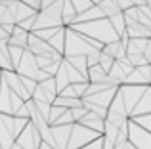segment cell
Returning a JSON list of instances; mask_svg holds the SVG:
<instances>
[{
    "instance_id": "1",
    "label": "cell",
    "mask_w": 151,
    "mask_h": 149,
    "mask_svg": "<svg viewBox=\"0 0 151 149\" xmlns=\"http://www.w3.org/2000/svg\"><path fill=\"white\" fill-rule=\"evenodd\" d=\"M67 27H73L75 31L86 34L88 38L100 42V44H107L111 40H117L119 34L113 31L109 19L107 17H98V19H90V21H81V23H71Z\"/></svg>"
},
{
    "instance_id": "2",
    "label": "cell",
    "mask_w": 151,
    "mask_h": 149,
    "mask_svg": "<svg viewBox=\"0 0 151 149\" xmlns=\"http://www.w3.org/2000/svg\"><path fill=\"white\" fill-rule=\"evenodd\" d=\"M100 42L88 38L86 34L75 31L73 27H65V44H63V56H86L90 50H101Z\"/></svg>"
},
{
    "instance_id": "3",
    "label": "cell",
    "mask_w": 151,
    "mask_h": 149,
    "mask_svg": "<svg viewBox=\"0 0 151 149\" xmlns=\"http://www.w3.org/2000/svg\"><path fill=\"white\" fill-rule=\"evenodd\" d=\"M27 120L29 119H23L17 115L0 113V145H2V149H10V145L17 138V134L27 124Z\"/></svg>"
},
{
    "instance_id": "4",
    "label": "cell",
    "mask_w": 151,
    "mask_h": 149,
    "mask_svg": "<svg viewBox=\"0 0 151 149\" xmlns=\"http://www.w3.org/2000/svg\"><path fill=\"white\" fill-rule=\"evenodd\" d=\"M100 132L92 130V128L84 126V124L81 122H73V126H71V134H69V140H67V147L65 149H78L82 145H86V143H90L92 140L100 138Z\"/></svg>"
},
{
    "instance_id": "5",
    "label": "cell",
    "mask_w": 151,
    "mask_h": 149,
    "mask_svg": "<svg viewBox=\"0 0 151 149\" xmlns=\"http://www.w3.org/2000/svg\"><path fill=\"white\" fill-rule=\"evenodd\" d=\"M71 126L73 124H50L48 130L40 138H42V142H46L54 149H65L69 134H71Z\"/></svg>"
},
{
    "instance_id": "6",
    "label": "cell",
    "mask_w": 151,
    "mask_h": 149,
    "mask_svg": "<svg viewBox=\"0 0 151 149\" xmlns=\"http://www.w3.org/2000/svg\"><path fill=\"white\" fill-rule=\"evenodd\" d=\"M23 101H25V100H21V97H19L14 90L8 88L6 82L0 80V113H6V115H15V111L21 107Z\"/></svg>"
},
{
    "instance_id": "7",
    "label": "cell",
    "mask_w": 151,
    "mask_h": 149,
    "mask_svg": "<svg viewBox=\"0 0 151 149\" xmlns=\"http://www.w3.org/2000/svg\"><path fill=\"white\" fill-rule=\"evenodd\" d=\"M126 128H128V142L138 149H151V132L145 128L138 126L132 119L126 120Z\"/></svg>"
},
{
    "instance_id": "8",
    "label": "cell",
    "mask_w": 151,
    "mask_h": 149,
    "mask_svg": "<svg viewBox=\"0 0 151 149\" xmlns=\"http://www.w3.org/2000/svg\"><path fill=\"white\" fill-rule=\"evenodd\" d=\"M145 86L147 84H128V82L119 84V92H121V96H122V101H124V107H126L128 117H130V113H132L134 105L138 103V100L142 97Z\"/></svg>"
},
{
    "instance_id": "9",
    "label": "cell",
    "mask_w": 151,
    "mask_h": 149,
    "mask_svg": "<svg viewBox=\"0 0 151 149\" xmlns=\"http://www.w3.org/2000/svg\"><path fill=\"white\" fill-rule=\"evenodd\" d=\"M40 142H42L40 132L35 128V124L31 122V120H27V124L23 126V130L19 132L17 138H15V143L21 145L23 149H38Z\"/></svg>"
},
{
    "instance_id": "10",
    "label": "cell",
    "mask_w": 151,
    "mask_h": 149,
    "mask_svg": "<svg viewBox=\"0 0 151 149\" xmlns=\"http://www.w3.org/2000/svg\"><path fill=\"white\" fill-rule=\"evenodd\" d=\"M0 80L6 82V86L10 90H14L15 94H17L21 100H31L29 92L25 90V86H23L21 78H19V74L14 71V69H0Z\"/></svg>"
},
{
    "instance_id": "11",
    "label": "cell",
    "mask_w": 151,
    "mask_h": 149,
    "mask_svg": "<svg viewBox=\"0 0 151 149\" xmlns=\"http://www.w3.org/2000/svg\"><path fill=\"white\" fill-rule=\"evenodd\" d=\"M17 74H23V77H31V78H35V74H37L38 71V65H37V59H35V54H31L29 50H23V54H21V59H19V63L15 65V69H14Z\"/></svg>"
},
{
    "instance_id": "12",
    "label": "cell",
    "mask_w": 151,
    "mask_h": 149,
    "mask_svg": "<svg viewBox=\"0 0 151 149\" xmlns=\"http://www.w3.org/2000/svg\"><path fill=\"white\" fill-rule=\"evenodd\" d=\"M27 50L35 56H54V54H58L48 44V40H42L33 33H29V37H27Z\"/></svg>"
},
{
    "instance_id": "13",
    "label": "cell",
    "mask_w": 151,
    "mask_h": 149,
    "mask_svg": "<svg viewBox=\"0 0 151 149\" xmlns=\"http://www.w3.org/2000/svg\"><path fill=\"white\" fill-rule=\"evenodd\" d=\"M117 88L119 86H113V88H105V90H101V92H94V94H86V96H82V100H86V101H90V103H94V105H100V107H109V103H111V100H113V96H115V92H117Z\"/></svg>"
},
{
    "instance_id": "14",
    "label": "cell",
    "mask_w": 151,
    "mask_h": 149,
    "mask_svg": "<svg viewBox=\"0 0 151 149\" xmlns=\"http://www.w3.org/2000/svg\"><path fill=\"white\" fill-rule=\"evenodd\" d=\"M144 113H151V84L145 86L144 94H142V97L138 100V103L134 105L130 117H134V115H144Z\"/></svg>"
},
{
    "instance_id": "15",
    "label": "cell",
    "mask_w": 151,
    "mask_h": 149,
    "mask_svg": "<svg viewBox=\"0 0 151 149\" xmlns=\"http://www.w3.org/2000/svg\"><path fill=\"white\" fill-rule=\"evenodd\" d=\"M78 122L84 124V126H88V128H92V130H96V132H100V134L103 132V117L96 115L94 111H86Z\"/></svg>"
},
{
    "instance_id": "16",
    "label": "cell",
    "mask_w": 151,
    "mask_h": 149,
    "mask_svg": "<svg viewBox=\"0 0 151 149\" xmlns=\"http://www.w3.org/2000/svg\"><path fill=\"white\" fill-rule=\"evenodd\" d=\"M27 37H29V31L21 29L19 25H14V31L8 37V44L19 46V48H27Z\"/></svg>"
},
{
    "instance_id": "17",
    "label": "cell",
    "mask_w": 151,
    "mask_h": 149,
    "mask_svg": "<svg viewBox=\"0 0 151 149\" xmlns=\"http://www.w3.org/2000/svg\"><path fill=\"white\" fill-rule=\"evenodd\" d=\"M48 44H50L58 54H61V56H63V44H65V27L61 25V27H58V29H55V33L48 38Z\"/></svg>"
},
{
    "instance_id": "18",
    "label": "cell",
    "mask_w": 151,
    "mask_h": 149,
    "mask_svg": "<svg viewBox=\"0 0 151 149\" xmlns=\"http://www.w3.org/2000/svg\"><path fill=\"white\" fill-rule=\"evenodd\" d=\"M52 103L59 105V107H65V109H73V107H81L82 100H81V97H69V96H59V94H58Z\"/></svg>"
},
{
    "instance_id": "19",
    "label": "cell",
    "mask_w": 151,
    "mask_h": 149,
    "mask_svg": "<svg viewBox=\"0 0 151 149\" xmlns=\"http://www.w3.org/2000/svg\"><path fill=\"white\" fill-rule=\"evenodd\" d=\"M109 23H111V27H113V31L119 34V37H122L124 34V29H126V23H124V17H122V10L121 11H117V14H113V15H109Z\"/></svg>"
},
{
    "instance_id": "20",
    "label": "cell",
    "mask_w": 151,
    "mask_h": 149,
    "mask_svg": "<svg viewBox=\"0 0 151 149\" xmlns=\"http://www.w3.org/2000/svg\"><path fill=\"white\" fill-rule=\"evenodd\" d=\"M75 15H77V11H75L71 0H63V4H61V21H63V25L65 27L71 25L73 19H75Z\"/></svg>"
},
{
    "instance_id": "21",
    "label": "cell",
    "mask_w": 151,
    "mask_h": 149,
    "mask_svg": "<svg viewBox=\"0 0 151 149\" xmlns=\"http://www.w3.org/2000/svg\"><path fill=\"white\" fill-rule=\"evenodd\" d=\"M67 59V63H71L77 71H81L82 74L86 77V73H88V65H86V56H63ZM88 78V77H86Z\"/></svg>"
},
{
    "instance_id": "22",
    "label": "cell",
    "mask_w": 151,
    "mask_h": 149,
    "mask_svg": "<svg viewBox=\"0 0 151 149\" xmlns=\"http://www.w3.org/2000/svg\"><path fill=\"white\" fill-rule=\"evenodd\" d=\"M35 14H37V10H33L31 6L23 4L21 0H17V2H15V23H19L21 19L29 17V15H35Z\"/></svg>"
},
{
    "instance_id": "23",
    "label": "cell",
    "mask_w": 151,
    "mask_h": 149,
    "mask_svg": "<svg viewBox=\"0 0 151 149\" xmlns=\"http://www.w3.org/2000/svg\"><path fill=\"white\" fill-rule=\"evenodd\" d=\"M86 77H88V82H103V80H107V71H103L100 65L96 63L92 67H88Z\"/></svg>"
},
{
    "instance_id": "24",
    "label": "cell",
    "mask_w": 151,
    "mask_h": 149,
    "mask_svg": "<svg viewBox=\"0 0 151 149\" xmlns=\"http://www.w3.org/2000/svg\"><path fill=\"white\" fill-rule=\"evenodd\" d=\"M98 8L101 10V14L105 15V17L121 11V8H119V4L115 2V0H100V2H98Z\"/></svg>"
},
{
    "instance_id": "25",
    "label": "cell",
    "mask_w": 151,
    "mask_h": 149,
    "mask_svg": "<svg viewBox=\"0 0 151 149\" xmlns=\"http://www.w3.org/2000/svg\"><path fill=\"white\" fill-rule=\"evenodd\" d=\"M63 65H65V71H67V77H69V84L71 82H84V80H88V78L84 77L81 71H77V69L73 67L71 63H67V59L63 57Z\"/></svg>"
},
{
    "instance_id": "26",
    "label": "cell",
    "mask_w": 151,
    "mask_h": 149,
    "mask_svg": "<svg viewBox=\"0 0 151 149\" xmlns=\"http://www.w3.org/2000/svg\"><path fill=\"white\" fill-rule=\"evenodd\" d=\"M124 82H128V84H147V80L144 78V74L140 73V69L134 67L132 71L124 77Z\"/></svg>"
},
{
    "instance_id": "27",
    "label": "cell",
    "mask_w": 151,
    "mask_h": 149,
    "mask_svg": "<svg viewBox=\"0 0 151 149\" xmlns=\"http://www.w3.org/2000/svg\"><path fill=\"white\" fill-rule=\"evenodd\" d=\"M23 50H25V48H19V46L8 44V57H10V63H12V67H14V69H15V65L19 63V59H21Z\"/></svg>"
},
{
    "instance_id": "28",
    "label": "cell",
    "mask_w": 151,
    "mask_h": 149,
    "mask_svg": "<svg viewBox=\"0 0 151 149\" xmlns=\"http://www.w3.org/2000/svg\"><path fill=\"white\" fill-rule=\"evenodd\" d=\"M128 119H132L134 122L138 124V126L145 128L147 132H151V113H144V115H134V117H128Z\"/></svg>"
},
{
    "instance_id": "29",
    "label": "cell",
    "mask_w": 151,
    "mask_h": 149,
    "mask_svg": "<svg viewBox=\"0 0 151 149\" xmlns=\"http://www.w3.org/2000/svg\"><path fill=\"white\" fill-rule=\"evenodd\" d=\"M113 57L109 56V54H105V52H100V61H98V65L103 69V71H109V67L113 65Z\"/></svg>"
},
{
    "instance_id": "30",
    "label": "cell",
    "mask_w": 151,
    "mask_h": 149,
    "mask_svg": "<svg viewBox=\"0 0 151 149\" xmlns=\"http://www.w3.org/2000/svg\"><path fill=\"white\" fill-rule=\"evenodd\" d=\"M71 4H73V8H75V11H77V14L88 10L90 6H94L92 0H71Z\"/></svg>"
},
{
    "instance_id": "31",
    "label": "cell",
    "mask_w": 151,
    "mask_h": 149,
    "mask_svg": "<svg viewBox=\"0 0 151 149\" xmlns=\"http://www.w3.org/2000/svg\"><path fill=\"white\" fill-rule=\"evenodd\" d=\"M73 122L75 120H73V115H71V109H65V111L55 119L54 124H73Z\"/></svg>"
},
{
    "instance_id": "32",
    "label": "cell",
    "mask_w": 151,
    "mask_h": 149,
    "mask_svg": "<svg viewBox=\"0 0 151 149\" xmlns=\"http://www.w3.org/2000/svg\"><path fill=\"white\" fill-rule=\"evenodd\" d=\"M100 52L101 50L94 48V50H90V52L86 54V65H88V67H92V65H96L98 61H100Z\"/></svg>"
},
{
    "instance_id": "33",
    "label": "cell",
    "mask_w": 151,
    "mask_h": 149,
    "mask_svg": "<svg viewBox=\"0 0 151 149\" xmlns=\"http://www.w3.org/2000/svg\"><path fill=\"white\" fill-rule=\"evenodd\" d=\"M35 15H37V14H35ZM35 15H29V17L21 19V21L15 23V25H19L21 29H25V31H31V29H33V23H35Z\"/></svg>"
},
{
    "instance_id": "34",
    "label": "cell",
    "mask_w": 151,
    "mask_h": 149,
    "mask_svg": "<svg viewBox=\"0 0 151 149\" xmlns=\"http://www.w3.org/2000/svg\"><path fill=\"white\" fill-rule=\"evenodd\" d=\"M78 149H101V136H100V138H96V140H92V142L86 143V145L78 147Z\"/></svg>"
},
{
    "instance_id": "35",
    "label": "cell",
    "mask_w": 151,
    "mask_h": 149,
    "mask_svg": "<svg viewBox=\"0 0 151 149\" xmlns=\"http://www.w3.org/2000/svg\"><path fill=\"white\" fill-rule=\"evenodd\" d=\"M144 57H145L147 63H151V38H147V44L144 48Z\"/></svg>"
},
{
    "instance_id": "36",
    "label": "cell",
    "mask_w": 151,
    "mask_h": 149,
    "mask_svg": "<svg viewBox=\"0 0 151 149\" xmlns=\"http://www.w3.org/2000/svg\"><path fill=\"white\" fill-rule=\"evenodd\" d=\"M21 2L23 4H27V6H31V8H33V10H40V0H21Z\"/></svg>"
},
{
    "instance_id": "37",
    "label": "cell",
    "mask_w": 151,
    "mask_h": 149,
    "mask_svg": "<svg viewBox=\"0 0 151 149\" xmlns=\"http://www.w3.org/2000/svg\"><path fill=\"white\" fill-rule=\"evenodd\" d=\"M48 77H50V74L46 73L44 69H38L37 74H35V80H37V82H40V80H44V78H48Z\"/></svg>"
},
{
    "instance_id": "38",
    "label": "cell",
    "mask_w": 151,
    "mask_h": 149,
    "mask_svg": "<svg viewBox=\"0 0 151 149\" xmlns=\"http://www.w3.org/2000/svg\"><path fill=\"white\" fill-rule=\"evenodd\" d=\"M55 0H40V8H46V6H50V4H54Z\"/></svg>"
},
{
    "instance_id": "39",
    "label": "cell",
    "mask_w": 151,
    "mask_h": 149,
    "mask_svg": "<svg viewBox=\"0 0 151 149\" xmlns=\"http://www.w3.org/2000/svg\"><path fill=\"white\" fill-rule=\"evenodd\" d=\"M38 149H54L52 145H48L46 142H40V145H38Z\"/></svg>"
},
{
    "instance_id": "40",
    "label": "cell",
    "mask_w": 151,
    "mask_h": 149,
    "mask_svg": "<svg viewBox=\"0 0 151 149\" xmlns=\"http://www.w3.org/2000/svg\"><path fill=\"white\" fill-rule=\"evenodd\" d=\"M122 149H138V147H134V145H132V143H130V142H126L124 145H122Z\"/></svg>"
},
{
    "instance_id": "41",
    "label": "cell",
    "mask_w": 151,
    "mask_h": 149,
    "mask_svg": "<svg viewBox=\"0 0 151 149\" xmlns=\"http://www.w3.org/2000/svg\"><path fill=\"white\" fill-rule=\"evenodd\" d=\"M10 149H23V147H21V145H17V143L14 142V143H12V145H10Z\"/></svg>"
},
{
    "instance_id": "42",
    "label": "cell",
    "mask_w": 151,
    "mask_h": 149,
    "mask_svg": "<svg viewBox=\"0 0 151 149\" xmlns=\"http://www.w3.org/2000/svg\"><path fill=\"white\" fill-rule=\"evenodd\" d=\"M98 2H100V0H92V4H98Z\"/></svg>"
},
{
    "instance_id": "43",
    "label": "cell",
    "mask_w": 151,
    "mask_h": 149,
    "mask_svg": "<svg viewBox=\"0 0 151 149\" xmlns=\"http://www.w3.org/2000/svg\"><path fill=\"white\" fill-rule=\"evenodd\" d=\"M0 149H2V145H0Z\"/></svg>"
}]
</instances>
